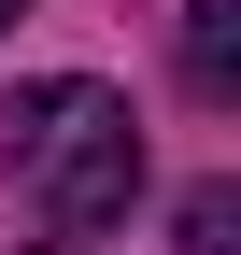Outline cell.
<instances>
[{"instance_id":"cell-5","label":"cell","mask_w":241,"mask_h":255,"mask_svg":"<svg viewBox=\"0 0 241 255\" xmlns=\"http://www.w3.org/2000/svg\"><path fill=\"white\" fill-rule=\"evenodd\" d=\"M43 255H71V241H43Z\"/></svg>"},{"instance_id":"cell-4","label":"cell","mask_w":241,"mask_h":255,"mask_svg":"<svg viewBox=\"0 0 241 255\" xmlns=\"http://www.w3.org/2000/svg\"><path fill=\"white\" fill-rule=\"evenodd\" d=\"M14 14H28V0H0V28H14Z\"/></svg>"},{"instance_id":"cell-2","label":"cell","mask_w":241,"mask_h":255,"mask_svg":"<svg viewBox=\"0 0 241 255\" xmlns=\"http://www.w3.org/2000/svg\"><path fill=\"white\" fill-rule=\"evenodd\" d=\"M185 71H199V100H227V71H241V0H199V14H185Z\"/></svg>"},{"instance_id":"cell-3","label":"cell","mask_w":241,"mask_h":255,"mask_svg":"<svg viewBox=\"0 0 241 255\" xmlns=\"http://www.w3.org/2000/svg\"><path fill=\"white\" fill-rule=\"evenodd\" d=\"M185 255H241V199H227V184L185 199Z\"/></svg>"},{"instance_id":"cell-1","label":"cell","mask_w":241,"mask_h":255,"mask_svg":"<svg viewBox=\"0 0 241 255\" xmlns=\"http://www.w3.org/2000/svg\"><path fill=\"white\" fill-rule=\"evenodd\" d=\"M14 170H28V199H43V227L57 241H100V227H128V199H142V128L114 85H85V71H57V85H14Z\"/></svg>"}]
</instances>
